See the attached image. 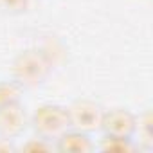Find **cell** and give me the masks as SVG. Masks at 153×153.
<instances>
[{"label": "cell", "mask_w": 153, "mask_h": 153, "mask_svg": "<svg viewBox=\"0 0 153 153\" xmlns=\"http://www.w3.org/2000/svg\"><path fill=\"white\" fill-rule=\"evenodd\" d=\"M0 149H11L9 144H0Z\"/></svg>", "instance_id": "cell-11"}, {"label": "cell", "mask_w": 153, "mask_h": 153, "mask_svg": "<svg viewBox=\"0 0 153 153\" xmlns=\"http://www.w3.org/2000/svg\"><path fill=\"white\" fill-rule=\"evenodd\" d=\"M47 72V61L38 51L24 52L15 63V74L20 83H38Z\"/></svg>", "instance_id": "cell-2"}, {"label": "cell", "mask_w": 153, "mask_h": 153, "mask_svg": "<svg viewBox=\"0 0 153 153\" xmlns=\"http://www.w3.org/2000/svg\"><path fill=\"white\" fill-rule=\"evenodd\" d=\"M27 0H0V6L6 9H13V11H20L22 7H25Z\"/></svg>", "instance_id": "cell-9"}, {"label": "cell", "mask_w": 153, "mask_h": 153, "mask_svg": "<svg viewBox=\"0 0 153 153\" xmlns=\"http://www.w3.org/2000/svg\"><path fill=\"white\" fill-rule=\"evenodd\" d=\"M25 149H51V146L45 144V142H36V140H33V142H29V144L25 146Z\"/></svg>", "instance_id": "cell-10"}, {"label": "cell", "mask_w": 153, "mask_h": 153, "mask_svg": "<svg viewBox=\"0 0 153 153\" xmlns=\"http://www.w3.org/2000/svg\"><path fill=\"white\" fill-rule=\"evenodd\" d=\"M101 126L106 130L108 135H117V137H128L133 128H135V121L133 117L124 112V110H115V112H110L106 115H103V121H101Z\"/></svg>", "instance_id": "cell-5"}, {"label": "cell", "mask_w": 153, "mask_h": 153, "mask_svg": "<svg viewBox=\"0 0 153 153\" xmlns=\"http://www.w3.org/2000/svg\"><path fill=\"white\" fill-rule=\"evenodd\" d=\"M34 126L45 137L61 135L70 126L68 110L59 108V106H43L34 115Z\"/></svg>", "instance_id": "cell-1"}, {"label": "cell", "mask_w": 153, "mask_h": 153, "mask_svg": "<svg viewBox=\"0 0 153 153\" xmlns=\"http://www.w3.org/2000/svg\"><path fill=\"white\" fill-rule=\"evenodd\" d=\"M25 128V114L16 103L0 106V131L4 135H18Z\"/></svg>", "instance_id": "cell-4"}, {"label": "cell", "mask_w": 153, "mask_h": 153, "mask_svg": "<svg viewBox=\"0 0 153 153\" xmlns=\"http://www.w3.org/2000/svg\"><path fill=\"white\" fill-rule=\"evenodd\" d=\"M101 148L105 151H130L133 146L128 142V137H117V135H106Z\"/></svg>", "instance_id": "cell-8"}, {"label": "cell", "mask_w": 153, "mask_h": 153, "mask_svg": "<svg viewBox=\"0 0 153 153\" xmlns=\"http://www.w3.org/2000/svg\"><path fill=\"white\" fill-rule=\"evenodd\" d=\"M20 85L18 83H9V81H4L0 83V106L4 105H9V103H16L18 97H20Z\"/></svg>", "instance_id": "cell-7"}, {"label": "cell", "mask_w": 153, "mask_h": 153, "mask_svg": "<svg viewBox=\"0 0 153 153\" xmlns=\"http://www.w3.org/2000/svg\"><path fill=\"white\" fill-rule=\"evenodd\" d=\"M68 119H70V124L76 126L78 130L88 131V130H96L97 126H101L103 112L96 103L76 101L68 110Z\"/></svg>", "instance_id": "cell-3"}, {"label": "cell", "mask_w": 153, "mask_h": 153, "mask_svg": "<svg viewBox=\"0 0 153 153\" xmlns=\"http://www.w3.org/2000/svg\"><path fill=\"white\" fill-rule=\"evenodd\" d=\"M61 151H90L92 144L88 140V137L81 131H70V133H61L59 139V146Z\"/></svg>", "instance_id": "cell-6"}]
</instances>
